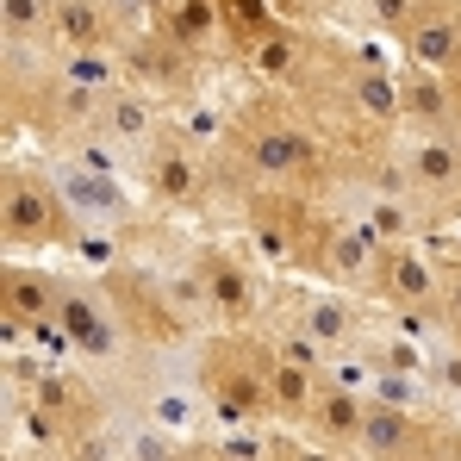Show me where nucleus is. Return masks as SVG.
I'll return each mask as SVG.
<instances>
[{
    "label": "nucleus",
    "instance_id": "obj_1",
    "mask_svg": "<svg viewBox=\"0 0 461 461\" xmlns=\"http://www.w3.org/2000/svg\"><path fill=\"white\" fill-rule=\"evenodd\" d=\"M287 94L318 119V131L349 156L399 144V57H386L375 38H337L312 25L306 63L287 81Z\"/></svg>",
    "mask_w": 461,
    "mask_h": 461
},
{
    "label": "nucleus",
    "instance_id": "obj_2",
    "mask_svg": "<svg viewBox=\"0 0 461 461\" xmlns=\"http://www.w3.org/2000/svg\"><path fill=\"white\" fill-rule=\"evenodd\" d=\"M175 281L206 330H262L281 294V275L243 237H194V249L175 262Z\"/></svg>",
    "mask_w": 461,
    "mask_h": 461
},
{
    "label": "nucleus",
    "instance_id": "obj_3",
    "mask_svg": "<svg viewBox=\"0 0 461 461\" xmlns=\"http://www.w3.org/2000/svg\"><path fill=\"white\" fill-rule=\"evenodd\" d=\"M268 368H275V343L262 330H206L187 349V375L212 411V437L219 430H281Z\"/></svg>",
    "mask_w": 461,
    "mask_h": 461
},
{
    "label": "nucleus",
    "instance_id": "obj_4",
    "mask_svg": "<svg viewBox=\"0 0 461 461\" xmlns=\"http://www.w3.org/2000/svg\"><path fill=\"white\" fill-rule=\"evenodd\" d=\"M131 181H138V194L156 219H175V225H225L243 200L225 181L219 156L187 144L175 125H162V138L131 162Z\"/></svg>",
    "mask_w": 461,
    "mask_h": 461
},
{
    "label": "nucleus",
    "instance_id": "obj_5",
    "mask_svg": "<svg viewBox=\"0 0 461 461\" xmlns=\"http://www.w3.org/2000/svg\"><path fill=\"white\" fill-rule=\"evenodd\" d=\"M237 237L281 275V281H312L318 268V243H324V225H330V206L312 200L300 187H249L230 212Z\"/></svg>",
    "mask_w": 461,
    "mask_h": 461
},
{
    "label": "nucleus",
    "instance_id": "obj_6",
    "mask_svg": "<svg viewBox=\"0 0 461 461\" xmlns=\"http://www.w3.org/2000/svg\"><path fill=\"white\" fill-rule=\"evenodd\" d=\"M100 287H106V300L119 306L131 343H138V356H187V349L206 337V324L194 318L181 281H175V268L113 262V268H100Z\"/></svg>",
    "mask_w": 461,
    "mask_h": 461
},
{
    "label": "nucleus",
    "instance_id": "obj_7",
    "mask_svg": "<svg viewBox=\"0 0 461 461\" xmlns=\"http://www.w3.org/2000/svg\"><path fill=\"white\" fill-rule=\"evenodd\" d=\"M76 212L63 206V187L44 150H19L0 168V243L6 256H50L76 249Z\"/></svg>",
    "mask_w": 461,
    "mask_h": 461
},
{
    "label": "nucleus",
    "instance_id": "obj_8",
    "mask_svg": "<svg viewBox=\"0 0 461 461\" xmlns=\"http://www.w3.org/2000/svg\"><path fill=\"white\" fill-rule=\"evenodd\" d=\"M57 330H63V343H69V362H81L87 375H113V368H125V362L138 356L125 318L106 300V287H100L94 268H69V294H63V306H57Z\"/></svg>",
    "mask_w": 461,
    "mask_h": 461
},
{
    "label": "nucleus",
    "instance_id": "obj_9",
    "mask_svg": "<svg viewBox=\"0 0 461 461\" xmlns=\"http://www.w3.org/2000/svg\"><path fill=\"white\" fill-rule=\"evenodd\" d=\"M368 318H375V306H368L362 294H349V287H324V281H281L275 312H268L262 324H287V330L312 337L324 356H343V349H356V343L368 337Z\"/></svg>",
    "mask_w": 461,
    "mask_h": 461
},
{
    "label": "nucleus",
    "instance_id": "obj_10",
    "mask_svg": "<svg viewBox=\"0 0 461 461\" xmlns=\"http://www.w3.org/2000/svg\"><path fill=\"white\" fill-rule=\"evenodd\" d=\"M69 294V268H50L44 256H6L0 268V330L6 349H32V330L57 324V306Z\"/></svg>",
    "mask_w": 461,
    "mask_h": 461
},
{
    "label": "nucleus",
    "instance_id": "obj_11",
    "mask_svg": "<svg viewBox=\"0 0 461 461\" xmlns=\"http://www.w3.org/2000/svg\"><path fill=\"white\" fill-rule=\"evenodd\" d=\"M119 63H125V81H131V87H144V94H156L162 106L194 100L200 87H212V76H219V69H206L200 57H187L162 25L131 32V38L119 44Z\"/></svg>",
    "mask_w": 461,
    "mask_h": 461
},
{
    "label": "nucleus",
    "instance_id": "obj_12",
    "mask_svg": "<svg viewBox=\"0 0 461 461\" xmlns=\"http://www.w3.org/2000/svg\"><path fill=\"white\" fill-rule=\"evenodd\" d=\"M405 194L430 219V230L461 225V138H399Z\"/></svg>",
    "mask_w": 461,
    "mask_h": 461
},
{
    "label": "nucleus",
    "instance_id": "obj_13",
    "mask_svg": "<svg viewBox=\"0 0 461 461\" xmlns=\"http://www.w3.org/2000/svg\"><path fill=\"white\" fill-rule=\"evenodd\" d=\"M362 300L381 312H424L443 306V262L430 256V243H386L375 275L362 281Z\"/></svg>",
    "mask_w": 461,
    "mask_h": 461
},
{
    "label": "nucleus",
    "instance_id": "obj_14",
    "mask_svg": "<svg viewBox=\"0 0 461 461\" xmlns=\"http://www.w3.org/2000/svg\"><path fill=\"white\" fill-rule=\"evenodd\" d=\"M443 411H405V405H386V399H368V424H362V443L356 456L362 461H418L437 437H443Z\"/></svg>",
    "mask_w": 461,
    "mask_h": 461
},
{
    "label": "nucleus",
    "instance_id": "obj_15",
    "mask_svg": "<svg viewBox=\"0 0 461 461\" xmlns=\"http://www.w3.org/2000/svg\"><path fill=\"white\" fill-rule=\"evenodd\" d=\"M393 50L430 76H461V0H418Z\"/></svg>",
    "mask_w": 461,
    "mask_h": 461
},
{
    "label": "nucleus",
    "instance_id": "obj_16",
    "mask_svg": "<svg viewBox=\"0 0 461 461\" xmlns=\"http://www.w3.org/2000/svg\"><path fill=\"white\" fill-rule=\"evenodd\" d=\"M381 249H386V243L362 225L356 212H337V206H330V225H324V243H318V268H312V281L362 294V281L375 275Z\"/></svg>",
    "mask_w": 461,
    "mask_h": 461
},
{
    "label": "nucleus",
    "instance_id": "obj_17",
    "mask_svg": "<svg viewBox=\"0 0 461 461\" xmlns=\"http://www.w3.org/2000/svg\"><path fill=\"white\" fill-rule=\"evenodd\" d=\"M399 138H461L456 131V87L399 57Z\"/></svg>",
    "mask_w": 461,
    "mask_h": 461
},
{
    "label": "nucleus",
    "instance_id": "obj_18",
    "mask_svg": "<svg viewBox=\"0 0 461 461\" xmlns=\"http://www.w3.org/2000/svg\"><path fill=\"white\" fill-rule=\"evenodd\" d=\"M162 125H168V106L156 94H144V87H131V81L119 94H106L100 100V119H94V131L125 156V162H138V156L150 150L156 138H162Z\"/></svg>",
    "mask_w": 461,
    "mask_h": 461
},
{
    "label": "nucleus",
    "instance_id": "obj_19",
    "mask_svg": "<svg viewBox=\"0 0 461 461\" xmlns=\"http://www.w3.org/2000/svg\"><path fill=\"white\" fill-rule=\"evenodd\" d=\"M131 32L119 0H57V50H119Z\"/></svg>",
    "mask_w": 461,
    "mask_h": 461
},
{
    "label": "nucleus",
    "instance_id": "obj_20",
    "mask_svg": "<svg viewBox=\"0 0 461 461\" xmlns=\"http://www.w3.org/2000/svg\"><path fill=\"white\" fill-rule=\"evenodd\" d=\"M362 424H368V393H356V386H318V399H312L306 424H300V437L312 443H324V449H343V456H356V443H362Z\"/></svg>",
    "mask_w": 461,
    "mask_h": 461
},
{
    "label": "nucleus",
    "instance_id": "obj_21",
    "mask_svg": "<svg viewBox=\"0 0 461 461\" xmlns=\"http://www.w3.org/2000/svg\"><path fill=\"white\" fill-rule=\"evenodd\" d=\"M337 212H356L381 243H418L430 237V219L411 206V194H381V187H349L337 200Z\"/></svg>",
    "mask_w": 461,
    "mask_h": 461
},
{
    "label": "nucleus",
    "instance_id": "obj_22",
    "mask_svg": "<svg viewBox=\"0 0 461 461\" xmlns=\"http://www.w3.org/2000/svg\"><path fill=\"white\" fill-rule=\"evenodd\" d=\"M219 13H225V44H230V76L262 50V44H275L294 19L281 13V0H219Z\"/></svg>",
    "mask_w": 461,
    "mask_h": 461
},
{
    "label": "nucleus",
    "instance_id": "obj_23",
    "mask_svg": "<svg viewBox=\"0 0 461 461\" xmlns=\"http://www.w3.org/2000/svg\"><path fill=\"white\" fill-rule=\"evenodd\" d=\"M6 57H50L57 50V0H0Z\"/></svg>",
    "mask_w": 461,
    "mask_h": 461
},
{
    "label": "nucleus",
    "instance_id": "obj_24",
    "mask_svg": "<svg viewBox=\"0 0 461 461\" xmlns=\"http://www.w3.org/2000/svg\"><path fill=\"white\" fill-rule=\"evenodd\" d=\"M268 337V330H262ZM318 386H324V375H312V368H300V362H287L281 349H275V368H268V393H275V418H281V430H300L312 411V399H318Z\"/></svg>",
    "mask_w": 461,
    "mask_h": 461
},
{
    "label": "nucleus",
    "instance_id": "obj_25",
    "mask_svg": "<svg viewBox=\"0 0 461 461\" xmlns=\"http://www.w3.org/2000/svg\"><path fill=\"white\" fill-rule=\"evenodd\" d=\"M411 6H418V0H362V6H356V19H362V32H375L381 44H399V32H405V19H411Z\"/></svg>",
    "mask_w": 461,
    "mask_h": 461
},
{
    "label": "nucleus",
    "instance_id": "obj_26",
    "mask_svg": "<svg viewBox=\"0 0 461 461\" xmlns=\"http://www.w3.org/2000/svg\"><path fill=\"white\" fill-rule=\"evenodd\" d=\"M281 13L294 19V25H337V19H349V6L343 0H281Z\"/></svg>",
    "mask_w": 461,
    "mask_h": 461
},
{
    "label": "nucleus",
    "instance_id": "obj_27",
    "mask_svg": "<svg viewBox=\"0 0 461 461\" xmlns=\"http://www.w3.org/2000/svg\"><path fill=\"white\" fill-rule=\"evenodd\" d=\"M443 318H449V330H461V256L443 262Z\"/></svg>",
    "mask_w": 461,
    "mask_h": 461
},
{
    "label": "nucleus",
    "instance_id": "obj_28",
    "mask_svg": "<svg viewBox=\"0 0 461 461\" xmlns=\"http://www.w3.org/2000/svg\"><path fill=\"white\" fill-rule=\"evenodd\" d=\"M418 461H461L456 449H449V424H443V437H437V443H430V449H424Z\"/></svg>",
    "mask_w": 461,
    "mask_h": 461
},
{
    "label": "nucleus",
    "instance_id": "obj_29",
    "mask_svg": "<svg viewBox=\"0 0 461 461\" xmlns=\"http://www.w3.org/2000/svg\"><path fill=\"white\" fill-rule=\"evenodd\" d=\"M449 449L461 456V418H449Z\"/></svg>",
    "mask_w": 461,
    "mask_h": 461
},
{
    "label": "nucleus",
    "instance_id": "obj_30",
    "mask_svg": "<svg viewBox=\"0 0 461 461\" xmlns=\"http://www.w3.org/2000/svg\"><path fill=\"white\" fill-rule=\"evenodd\" d=\"M449 87H456V131H461V76H449Z\"/></svg>",
    "mask_w": 461,
    "mask_h": 461
},
{
    "label": "nucleus",
    "instance_id": "obj_31",
    "mask_svg": "<svg viewBox=\"0 0 461 461\" xmlns=\"http://www.w3.org/2000/svg\"><path fill=\"white\" fill-rule=\"evenodd\" d=\"M343 6H349V13H356V6H362V0H343Z\"/></svg>",
    "mask_w": 461,
    "mask_h": 461
}]
</instances>
